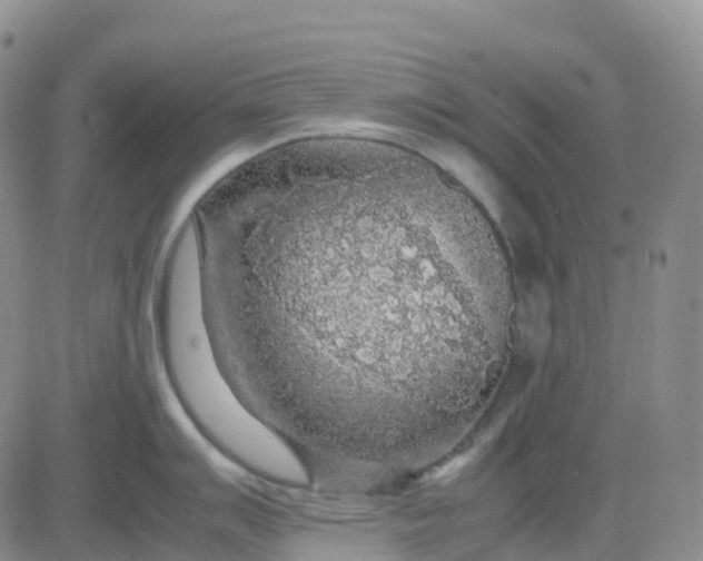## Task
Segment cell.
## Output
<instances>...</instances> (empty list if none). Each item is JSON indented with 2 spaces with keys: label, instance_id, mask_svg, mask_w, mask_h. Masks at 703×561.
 <instances>
[{
  "label": "cell",
  "instance_id": "obj_1",
  "mask_svg": "<svg viewBox=\"0 0 703 561\" xmlns=\"http://www.w3.org/2000/svg\"><path fill=\"white\" fill-rule=\"evenodd\" d=\"M194 225L204 316L234 392L277 431L339 451L418 440L471 314L507 289L472 199L386 141L260 152L210 187Z\"/></svg>",
  "mask_w": 703,
  "mask_h": 561
},
{
  "label": "cell",
  "instance_id": "obj_2",
  "mask_svg": "<svg viewBox=\"0 0 703 561\" xmlns=\"http://www.w3.org/2000/svg\"><path fill=\"white\" fill-rule=\"evenodd\" d=\"M165 367L199 430L235 462L273 483L301 486L309 470L296 449L251 413L226 380L207 329L191 223L174 243L157 287Z\"/></svg>",
  "mask_w": 703,
  "mask_h": 561
}]
</instances>
